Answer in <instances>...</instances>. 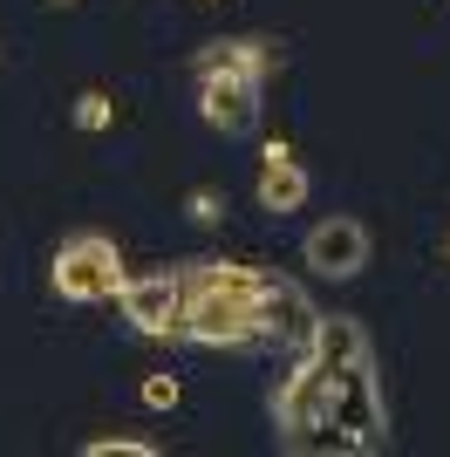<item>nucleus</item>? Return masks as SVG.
Here are the masks:
<instances>
[{
  "mask_svg": "<svg viewBox=\"0 0 450 457\" xmlns=\"http://www.w3.org/2000/svg\"><path fill=\"white\" fill-rule=\"evenodd\" d=\"M185 342L198 348H246L260 342V267L239 260H185Z\"/></svg>",
  "mask_w": 450,
  "mask_h": 457,
  "instance_id": "obj_1",
  "label": "nucleus"
},
{
  "mask_svg": "<svg viewBox=\"0 0 450 457\" xmlns=\"http://www.w3.org/2000/svg\"><path fill=\"white\" fill-rule=\"evenodd\" d=\"M273 437L294 457H341L348 451L341 430H335V410H328V376H321V362H307V355H300V369L273 389Z\"/></svg>",
  "mask_w": 450,
  "mask_h": 457,
  "instance_id": "obj_2",
  "label": "nucleus"
},
{
  "mask_svg": "<svg viewBox=\"0 0 450 457\" xmlns=\"http://www.w3.org/2000/svg\"><path fill=\"white\" fill-rule=\"evenodd\" d=\"M328 376V410H335V430L355 457L389 451V403H382V382H375V355H355V362H321Z\"/></svg>",
  "mask_w": 450,
  "mask_h": 457,
  "instance_id": "obj_3",
  "label": "nucleus"
},
{
  "mask_svg": "<svg viewBox=\"0 0 450 457\" xmlns=\"http://www.w3.org/2000/svg\"><path fill=\"white\" fill-rule=\"evenodd\" d=\"M48 280H55L62 301L96 307V301H116L130 273H123V253H116L110 232H69L55 246V260H48Z\"/></svg>",
  "mask_w": 450,
  "mask_h": 457,
  "instance_id": "obj_4",
  "label": "nucleus"
},
{
  "mask_svg": "<svg viewBox=\"0 0 450 457\" xmlns=\"http://www.w3.org/2000/svg\"><path fill=\"white\" fill-rule=\"evenodd\" d=\"M123 321L150 342H185V273H130L123 280Z\"/></svg>",
  "mask_w": 450,
  "mask_h": 457,
  "instance_id": "obj_5",
  "label": "nucleus"
},
{
  "mask_svg": "<svg viewBox=\"0 0 450 457\" xmlns=\"http://www.w3.org/2000/svg\"><path fill=\"white\" fill-rule=\"evenodd\" d=\"M369 226L362 219H348V212H335V219H321V226H307V239H300V260L321 273V280H362V267H369Z\"/></svg>",
  "mask_w": 450,
  "mask_h": 457,
  "instance_id": "obj_6",
  "label": "nucleus"
},
{
  "mask_svg": "<svg viewBox=\"0 0 450 457\" xmlns=\"http://www.w3.org/2000/svg\"><path fill=\"white\" fill-rule=\"evenodd\" d=\"M260 89L266 82L253 76H198V116H205V130L219 137H253L260 130Z\"/></svg>",
  "mask_w": 450,
  "mask_h": 457,
  "instance_id": "obj_7",
  "label": "nucleus"
},
{
  "mask_svg": "<svg viewBox=\"0 0 450 457\" xmlns=\"http://www.w3.org/2000/svg\"><path fill=\"white\" fill-rule=\"evenodd\" d=\"M314 321H321V307L307 301V287L266 273V287H260V342L307 348V342H314Z\"/></svg>",
  "mask_w": 450,
  "mask_h": 457,
  "instance_id": "obj_8",
  "label": "nucleus"
},
{
  "mask_svg": "<svg viewBox=\"0 0 450 457\" xmlns=\"http://www.w3.org/2000/svg\"><path fill=\"white\" fill-rule=\"evenodd\" d=\"M273 62H280V48L266 35H219L191 55V76H253V82H266Z\"/></svg>",
  "mask_w": 450,
  "mask_h": 457,
  "instance_id": "obj_9",
  "label": "nucleus"
},
{
  "mask_svg": "<svg viewBox=\"0 0 450 457\" xmlns=\"http://www.w3.org/2000/svg\"><path fill=\"white\" fill-rule=\"evenodd\" d=\"M307 164H300L287 144H266L260 151V178H253V198H260V212H300L307 205Z\"/></svg>",
  "mask_w": 450,
  "mask_h": 457,
  "instance_id": "obj_10",
  "label": "nucleus"
},
{
  "mask_svg": "<svg viewBox=\"0 0 450 457\" xmlns=\"http://www.w3.org/2000/svg\"><path fill=\"white\" fill-rule=\"evenodd\" d=\"M110 123H116V103H110V96H103V89H82V96H75V130H110Z\"/></svg>",
  "mask_w": 450,
  "mask_h": 457,
  "instance_id": "obj_11",
  "label": "nucleus"
},
{
  "mask_svg": "<svg viewBox=\"0 0 450 457\" xmlns=\"http://www.w3.org/2000/svg\"><path fill=\"white\" fill-rule=\"evenodd\" d=\"M82 457H157V444L150 437H89Z\"/></svg>",
  "mask_w": 450,
  "mask_h": 457,
  "instance_id": "obj_12",
  "label": "nucleus"
},
{
  "mask_svg": "<svg viewBox=\"0 0 450 457\" xmlns=\"http://www.w3.org/2000/svg\"><path fill=\"white\" fill-rule=\"evenodd\" d=\"M178 396H185V389H178V376H150V382H144V403H150V410H178Z\"/></svg>",
  "mask_w": 450,
  "mask_h": 457,
  "instance_id": "obj_13",
  "label": "nucleus"
},
{
  "mask_svg": "<svg viewBox=\"0 0 450 457\" xmlns=\"http://www.w3.org/2000/svg\"><path fill=\"white\" fill-rule=\"evenodd\" d=\"M191 226H219V191H191Z\"/></svg>",
  "mask_w": 450,
  "mask_h": 457,
  "instance_id": "obj_14",
  "label": "nucleus"
},
{
  "mask_svg": "<svg viewBox=\"0 0 450 457\" xmlns=\"http://www.w3.org/2000/svg\"><path fill=\"white\" fill-rule=\"evenodd\" d=\"M48 7H75V0H48Z\"/></svg>",
  "mask_w": 450,
  "mask_h": 457,
  "instance_id": "obj_15",
  "label": "nucleus"
},
{
  "mask_svg": "<svg viewBox=\"0 0 450 457\" xmlns=\"http://www.w3.org/2000/svg\"><path fill=\"white\" fill-rule=\"evenodd\" d=\"M444 260H450V239H444Z\"/></svg>",
  "mask_w": 450,
  "mask_h": 457,
  "instance_id": "obj_16",
  "label": "nucleus"
}]
</instances>
